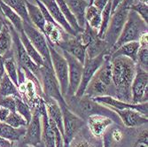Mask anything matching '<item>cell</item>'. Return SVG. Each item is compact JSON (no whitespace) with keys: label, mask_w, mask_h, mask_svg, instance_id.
I'll use <instances>...</instances> for the list:
<instances>
[{"label":"cell","mask_w":148,"mask_h":147,"mask_svg":"<svg viewBox=\"0 0 148 147\" xmlns=\"http://www.w3.org/2000/svg\"><path fill=\"white\" fill-rule=\"evenodd\" d=\"M85 22L92 29L99 31L101 26V11L94 5H89L85 11Z\"/></svg>","instance_id":"obj_27"},{"label":"cell","mask_w":148,"mask_h":147,"mask_svg":"<svg viewBox=\"0 0 148 147\" xmlns=\"http://www.w3.org/2000/svg\"><path fill=\"white\" fill-rule=\"evenodd\" d=\"M15 104H16V112L21 114L27 122H29L32 118L33 110L31 109L30 106L25 103L21 98H15Z\"/></svg>","instance_id":"obj_33"},{"label":"cell","mask_w":148,"mask_h":147,"mask_svg":"<svg viewBox=\"0 0 148 147\" xmlns=\"http://www.w3.org/2000/svg\"><path fill=\"white\" fill-rule=\"evenodd\" d=\"M12 96L14 98H21L17 86L12 82L6 74L0 80V98Z\"/></svg>","instance_id":"obj_28"},{"label":"cell","mask_w":148,"mask_h":147,"mask_svg":"<svg viewBox=\"0 0 148 147\" xmlns=\"http://www.w3.org/2000/svg\"><path fill=\"white\" fill-rule=\"evenodd\" d=\"M20 35V38H21V41L28 53V55L30 57V59L39 66V68H41L45 65V61L42 58V56L39 54L38 51L36 50V48L32 45V44L30 43V41L29 40V38L27 37L26 34L24 33V31L19 33Z\"/></svg>","instance_id":"obj_29"},{"label":"cell","mask_w":148,"mask_h":147,"mask_svg":"<svg viewBox=\"0 0 148 147\" xmlns=\"http://www.w3.org/2000/svg\"><path fill=\"white\" fill-rule=\"evenodd\" d=\"M69 147H103V140L93 137L85 125L73 138Z\"/></svg>","instance_id":"obj_18"},{"label":"cell","mask_w":148,"mask_h":147,"mask_svg":"<svg viewBox=\"0 0 148 147\" xmlns=\"http://www.w3.org/2000/svg\"><path fill=\"white\" fill-rule=\"evenodd\" d=\"M65 101L68 107L84 121L91 115H104L111 118L116 125L123 127L119 116L114 111L87 96L84 95L82 98L73 96L71 98H66Z\"/></svg>","instance_id":"obj_2"},{"label":"cell","mask_w":148,"mask_h":147,"mask_svg":"<svg viewBox=\"0 0 148 147\" xmlns=\"http://www.w3.org/2000/svg\"><path fill=\"white\" fill-rule=\"evenodd\" d=\"M66 5L69 8L72 14L75 16L78 25L81 29L85 26V11L89 5V2L86 0H64Z\"/></svg>","instance_id":"obj_21"},{"label":"cell","mask_w":148,"mask_h":147,"mask_svg":"<svg viewBox=\"0 0 148 147\" xmlns=\"http://www.w3.org/2000/svg\"><path fill=\"white\" fill-rule=\"evenodd\" d=\"M26 132V127L12 128L5 122H0V137L5 138L12 142L20 141Z\"/></svg>","instance_id":"obj_26"},{"label":"cell","mask_w":148,"mask_h":147,"mask_svg":"<svg viewBox=\"0 0 148 147\" xmlns=\"http://www.w3.org/2000/svg\"><path fill=\"white\" fill-rule=\"evenodd\" d=\"M128 12L129 7L124 2H123L112 13L108 27H107L105 36L103 37V39L107 44L109 51L114 45L121 35V32L123 29L125 21L128 17Z\"/></svg>","instance_id":"obj_5"},{"label":"cell","mask_w":148,"mask_h":147,"mask_svg":"<svg viewBox=\"0 0 148 147\" xmlns=\"http://www.w3.org/2000/svg\"><path fill=\"white\" fill-rule=\"evenodd\" d=\"M147 24L140 18V16L135 12L129 10L124 27L116 43L110 50V55L121 45L129 42L139 41L140 37L147 33Z\"/></svg>","instance_id":"obj_3"},{"label":"cell","mask_w":148,"mask_h":147,"mask_svg":"<svg viewBox=\"0 0 148 147\" xmlns=\"http://www.w3.org/2000/svg\"><path fill=\"white\" fill-rule=\"evenodd\" d=\"M40 1H41L44 4V5L47 8L52 19L56 21V23L58 25H60L61 27L66 33H68L74 36H75L77 35L75 33V31L70 27L69 22L64 18L63 14L60 10V7L56 2V0H40Z\"/></svg>","instance_id":"obj_19"},{"label":"cell","mask_w":148,"mask_h":147,"mask_svg":"<svg viewBox=\"0 0 148 147\" xmlns=\"http://www.w3.org/2000/svg\"><path fill=\"white\" fill-rule=\"evenodd\" d=\"M140 48V44L138 41H134V42H129L123 45L118 47L112 54L110 55V58H114L118 56H123L126 58L130 59L136 63L137 61V56H138V51Z\"/></svg>","instance_id":"obj_24"},{"label":"cell","mask_w":148,"mask_h":147,"mask_svg":"<svg viewBox=\"0 0 148 147\" xmlns=\"http://www.w3.org/2000/svg\"><path fill=\"white\" fill-rule=\"evenodd\" d=\"M15 144H16V147H34V146H31V145H29V144H25L21 141L15 142Z\"/></svg>","instance_id":"obj_44"},{"label":"cell","mask_w":148,"mask_h":147,"mask_svg":"<svg viewBox=\"0 0 148 147\" xmlns=\"http://www.w3.org/2000/svg\"><path fill=\"white\" fill-rule=\"evenodd\" d=\"M102 140L103 147H122V142H116L112 138L109 129L106 131L102 137Z\"/></svg>","instance_id":"obj_38"},{"label":"cell","mask_w":148,"mask_h":147,"mask_svg":"<svg viewBox=\"0 0 148 147\" xmlns=\"http://www.w3.org/2000/svg\"><path fill=\"white\" fill-rule=\"evenodd\" d=\"M4 25H5V17H3L1 14H0V31L2 30Z\"/></svg>","instance_id":"obj_45"},{"label":"cell","mask_w":148,"mask_h":147,"mask_svg":"<svg viewBox=\"0 0 148 147\" xmlns=\"http://www.w3.org/2000/svg\"><path fill=\"white\" fill-rule=\"evenodd\" d=\"M5 122L12 128H21V127H27L28 122H26V120L19 114L17 112H11L9 115L7 116Z\"/></svg>","instance_id":"obj_35"},{"label":"cell","mask_w":148,"mask_h":147,"mask_svg":"<svg viewBox=\"0 0 148 147\" xmlns=\"http://www.w3.org/2000/svg\"><path fill=\"white\" fill-rule=\"evenodd\" d=\"M5 74V66H4V58L0 57V80L3 78Z\"/></svg>","instance_id":"obj_42"},{"label":"cell","mask_w":148,"mask_h":147,"mask_svg":"<svg viewBox=\"0 0 148 147\" xmlns=\"http://www.w3.org/2000/svg\"><path fill=\"white\" fill-rule=\"evenodd\" d=\"M86 1H88V2H89V1H90V0H86Z\"/></svg>","instance_id":"obj_49"},{"label":"cell","mask_w":148,"mask_h":147,"mask_svg":"<svg viewBox=\"0 0 148 147\" xmlns=\"http://www.w3.org/2000/svg\"><path fill=\"white\" fill-rule=\"evenodd\" d=\"M6 21V20H5ZM6 23L9 27V29L12 38V53L14 57L18 66L21 69H28L29 70L38 80L40 77V68L30 59V57L27 53L21 41L20 38L19 33L14 29V28L11 25L10 22L6 21Z\"/></svg>","instance_id":"obj_4"},{"label":"cell","mask_w":148,"mask_h":147,"mask_svg":"<svg viewBox=\"0 0 148 147\" xmlns=\"http://www.w3.org/2000/svg\"><path fill=\"white\" fill-rule=\"evenodd\" d=\"M61 52L63 56L65 57L66 62H68L69 66V88L66 96L64 97V98H66L75 96L80 85L81 79H82L84 64L81 63L77 59L70 55L66 51H61Z\"/></svg>","instance_id":"obj_12"},{"label":"cell","mask_w":148,"mask_h":147,"mask_svg":"<svg viewBox=\"0 0 148 147\" xmlns=\"http://www.w3.org/2000/svg\"><path fill=\"white\" fill-rule=\"evenodd\" d=\"M55 47L60 51L69 53L70 55L77 59L81 63H84V60L86 59V47L79 41L76 36H74L68 34Z\"/></svg>","instance_id":"obj_15"},{"label":"cell","mask_w":148,"mask_h":147,"mask_svg":"<svg viewBox=\"0 0 148 147\" xmlns=\"http://www.w3.org/2000/svg\"><path fill=\"white\" fill-rule=\"evenodd\" d=\"M112 81L115 90V98L131 103V83L136 74V63L129 58L118 56L110 58Z\"/></svg>","instance_id":"obj_1"},{"label":"cell","mask_w":148,"mask_h":147,"mask_svg":"<svg viewBox=\"0 0 148 147\" xmlns=\"http://www.w3.org/2000/svg\"><path fill=\"white\" fill-rule=\"evenodd\" d=\"M56 2L60 7V10L61 12V13L63 14L64 18L66 19V21L69 22V24L70 25L71 28L75 31L76 34H79L83 31V29H81L75 16L72 14V12H70L69 8L68 7V5H66V2L64 1V0H56Z\"/></svg>","instance_id":"obj_31"},{"label":"cell","mask_w":148,"mask_h":147,"mask_svg":"<svg viewBox=\"0 0 148 147\" xmlns=\"http://www.w3.org/2000/svg\"><path fill=\"white\" fill-rule=\"evenodd\" d=\"M107 54H110L109 51H105L102 52L101 54L98 55L95 58L89 59L86 58L84 63V68H83V75H82V79H81L80 85L75 92V97L76 98H82L84 95L85 90L90 82L91 78L95 73L99 70V68L102 66L103 62L105 61L106 56Z\"/></svg>","instance_id":"obj_10"},{"label":"cell","mask_w":148,"mask_h":147,"mask_svg":"<svg viewBox=\"0 0 148 147\" xmlns=\"http://www.w3.org/2000/svg\"><path fill=\"white\" fill-rule=\"evenodd\" d=\"M44 35L45 36L49 44L57 46L64 39V37L68 35V33H66L65 30L59 25L45 23Z\"/></svg>","instance_id":"obj_22"},{"label":"cell","mask_w":148,"mask_h":147,"mask_svg":"<svg viewBox=\"0 0 148 147\" xmlns=\"http://www.w3.org/2000/svg\"><path fill=\"white\" fill-rule=\"evenodd\" d=\"M1 1H3L9 7H11L13 11H15L20 15V17L22 19L23 22L31 23L28 15V11H27L25 0H1Z\"/></svg>","instance_id":"obj_32"},{"label":"cell","mask_w":148,"mask_h":147,"mask_svg":"<svg viewBox=\"0 0 148 147\" xmlns=\"http://www.w3.org/2000/svg\"><path fill=\"white\" fill-rule=\"evenodd\" d=\"M94 101H96L106 107L110 109H117V110H123V109H133L138 111L139 113L147 116L148 114V104L147 102L140 103V104H131L127 103L122 100H119L115 98L110 96H103V97H96L92 98Z\"/></svg>","instance_id":"obj_14"},{"label":"cell","mask_w":148,"mask_h":147,"mask_svg":"<svg viewBox=\"0 0 148 147\" xmlns=\"http://www.w3.org/2000/svg\"><path fill=\"white\" fill-rule=\"evenodd\" d=\"M0 14H1V9H0Z\"/></svg>","instance_id":"obj_48"},{"label":"cell","mask_w":148,"mask_h":147,"mask_svg":"<svg viewBox=\"0 0 148 147\" xmlns=\"http://www.w3.org/2000/svg\"><path fill=\"white\" fill-rule=\"evenodd\" d=\"M129 10L135 12L147 24L148 23V5L138 0H135L131 5L129 6Z\"/></svg>","instance_id":"obj_34"},{"label":"cell","mask_w":148,"mask_h":147,"mask_svg":"<svg viewBox=\"0 0 148 147\" xmlns=\"http://www.w3.org/2000/svg\"><path fill=\"white\" fill-rule=\"evenodd\" d=\"M109 0H93V2L91 5H94L99 10H100L102 12V10L104 9V7L106 6V5L107 4Z\"/></svg>","instance_id":"obj_39"},{"label":"cell","mask_w":148,"mask_h":147,"mask_svg":"<svg viewBox=\"0 0 148 147\" xmlns=\"http://www.w3.org/2000/svg\"><path fill=\"white\" fill-rule=\"evenodd\" d=\"M131 104L147 102L148 72L136 65V74L131 83Z\"/></svg>","instance_id":"obj_11"},{"label":"cell","mask_w":148,"mask_h":147,"mask_svg":"<svg viewBox=\"0 0 148 147\" xmlns=\"http://www.w3.org/2000/svg\"><path fill=\"white\" fill-rule=\"evenodd\" d=\"M63 117V144L64 147H69L73 138L85 125L86 122L73 113L66 105V103L60 105Z\"/></svg>","instance_id":"obj_8"},{"label":"cell","mask_w":148,"mask_h":147,"mask_svg":"<svg viewBox=\"0 0 148 147\" xmlns=\"http://www.w3.org/2000/svg\"><path fill=\"white\" fill-rule=\"evenodd\" d=\"M15 142L9 141L5 138L0 137V147H14Z\"/></svg>","instance_id":"obj_41"},{"label":"cell","mask_w":148,"mask_h":147,"mask_svg":"<svg viewBox=\"0 0 148 147\" xmlns=\"http://www.w3.org/2000/svg\"><path fill=\"white\" fill-rule=\"evenodd\" d=\"M36 147H45V146H44V144H43V143L41 142V143H40V144H39L38 145H36Z\"/></svg>","instance_id":"obj_47"},{"label":"cell","mask_w":148,"mask_h":147,"mask_svg":"<svg viewBox=\"0 0 148 147\" xmlns=\"http://www.w3.org/2000/svg\"><path fill=\"white\" fill-rule=\"evenodd\" d=\"M123 2V0H112V13Z\"/></svg>","instance_id":"obj_43"},{"label":"cell","mask_w":148,"mask_h":147,"mask_svg":"<svg viewBox=\"0 0 148 147\" xmlns=\"http://www.w3.org/2000/svg\"><path fill=\"white\" fill-rule=\"evenodd\" d=\"M32 118L26 127V132L20 140L25 144L36 147L42 142V119L37 108H34Z\"/></svg>","instance_id":"obj_13"},{"label":"cell","mask_w":148,"mask_h":147,"mask_svg":"<svg viewBox=\"0 0 148 147\" xmlns=\"http://www.w3.org/2000/svg\"><path fill=\"white\" fill-rule=\"evenodd\" d=\"M49 44V43H48ZM51 62L53 72L59 82L60 91L63 97L66 96L69 88V66L60 50L49 44Z\"/></svg>","instance_id":"obj_7"},{"label":"cell","mask_w":148,"mask_h":147,"mask_svg":"<svg viewBox=\"0 0 148 147\" xmlns=\"http://www.w3.org/2000/svg\"><path fill=\"white\" fill-rule=\"evenodd\" d=\"M136 65L140 68L147 71L148 69V46L147 44H140L138 51Z\"/></svg>","instance_id":"obj_36"},{"label":"cell","mask_w":148,"mask_h":147,"mask_svg":"<svg viewBox=\"0 0 148 147\" xmlns=\"http://www.w3.org/2000/svg\"><path fill=\"white\" fill-rule=\"evenodd\" d=\"M25 4H26V7H27V11H28V15L30 22L36 29H38L40 31L44 33L46 21L44 18L42 12L40 11L39 7L36 5L30 3L29 0H25Z\"/></svg>","instance_id":"obj_25"},{"label":"cell","mask_w":148,"mask_h":147,"mask_svg":"<svg viewBox=\"0 0 148 147\" xmlns=\"http://www.w3.org/2000/svg\"><path fill=\"white\" fill-rule=\"evenodd\" d=\"M85 122L86 127L90 134L93 137L99 138H102L106 131L112 125L115 124L111 118L104 115H91Z\"/></svg>","instance_id":"obj_17"},{"label":"cell","mask_w":148,"mask_h":147,"mask_svg":"<svg viewBox=\"0 0 148 147\" xmlns=\"http://www.w3.org/2000/svg\"><path fill=\"white\" fill-rule=\"evenodd\" d=\"M23 31L32 45L42 56L45 61V65L51 66L49 44L44 33L36 29L33 24L28 22H23Z\"/></svg>","instance_id":"obj_9"},{"label":"cell","mask_w":148,"mask_h":147,"mask_svg":"<svg viewBox=\"0 0 148 147\" xmlns=\"http://www.w3.org/2000/svg\"><path fill=\"white\" fill-rule=\"evenodd\" d=\"M139 130L124 131L125 143L128 144L127 147H148V130L147 124L141 126Z\"/></svg>","instance_id":"obj_20"},{"label":"cell","mask_w":148,"mask_h":147,"mask_svg":"<svg viewBox=\"0 0 148 147\" xmlns=\"http://www.w3.org/2000/svg\"><path fill=\"white\" fill-rule=\"evenodd\" d=\"M0 106H3V107L8 109L10 112H16L15 98L12 96H9L0 98Z\"/></svg>","instance_id":"obj_37"},{"label":"cell","mask_w":148,"mask_h":147,"mask_svg":"<svg viewBox=\"0 0 148 147\" xmlns=\"http://www.w3.org/2000/svg\"><path fill=\"white\" fill-rule=\"evenodd\" d=\"M0 9H1V15L5 17V19L11 23V25L14 28V29L21 33L23 31V21L20 17L18 13L13 11L11 7L5 5L3 1L0 0Z\"/></svg>","instance_id":"obj_23"},{"label":"cell","mask_w":148,"mask_h":147,"mask_svg":"<svg viewBox=\"0 0 148 147\" xmlns=\"http://www.w3.org/2000/svg\"><path fill=\"white\" fill-rule=\"evenodd\" d=\"M114 111L120 118L123 127L127 129H135L144 125H146L148 122V118L146 115L139 113L138 111L133 109H123L117 110L111 109Z\"/></svg>","instance_id":"obj_16"},{"label":"cell","mask_w":148,"mask_h":147,"mask_svg":"<svg viewBox=\"0 0 148 147\" xmlns=\"http://www.w3.org/2000/svg\"><path fill=\"white\" fill-rule=\"evenodd\" d=\"M10 113L11 112L8 109L3 107V106H0V122H5Z\"/></svg>","instance_id":"obj_40"},{"label":"cell","mask_w":148,"mask_h":147,"mask_svg":"<svg viewBox=\"0 0 148 147\" xmlns=\"http://www.w3.org/2000/svg\"><path fill=\"white\" fill-rule=\"evenodd\" d=\"M12 38L9 29V27L5 19V25L0 31V57L5 56L12 51Z\"/></svg>","instance_id":"obj_30"},{"label":"cell","mask_w":148,"mask_h":147,"mask_svg":"<svg viewBox=\"0 0 148 147\" xmlns=\"http://www.w3.org/2000/svg\"><path fill=\"white\" fill-rule=\"evenodd\" d=\"M134 1H135V0H123V2L128 5V7H129L130 5H131L133 4Z\"/></svg>","instance_id":"obj_46"},{"label":"cell","mask_w":148,"mask_h":147,"mask_svg":"<svg viewBox=\"0 0 148 147\" xmlns=\"http://www.w3.org/2000/svg\"><path fill=\"white\" fill-rule=\"evenodd\" d=\"M39 82L41 84L43 94L48 98L56 100L59 105L65 104V98L61 94L58 80L53 72L51 66L44 65L40 68Z\"/></svg>","instance_id":"obj_6"}]
</instances>
